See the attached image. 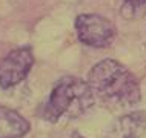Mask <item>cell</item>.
<instances>
[{
    "instance_id": "6da1fadb",
    "label": "cell",
    "mask_w": 146,
    "mask_h": 138,
    "mask_svg": "<svg viewBox=\"0 0 146 138\" xmlns=\"http://www.w3.org/2000/svg\"><path fill=\"white\" fill-rule=\"evenodd\" d=\"M96 100L109 108H131L140 101V85L135 75L112 58L96 63L88 74Z\"/></svg>"
},
{
    "instance_id": "7a4b0ae2",
    "label": "cell",
    "mask_w": 146,
    "mask_h": 138,
    "mask_svg": "<svg viewBox=\"0 0 146 138\" xmlns=\"http://www.w3.org/2000/svg\"><path fill=\"white\" fill-rule=\"evenodd\" d=\"M96 103V95L89 83L74 75L60 78L49 94V100L43 109V118L56 123L60 118L83 115Z\"/></svg>"
},
{
    "instance_id": "3957f363",
    "label": "cell",
    "mask_w": 146,
    "mask_h": 138,
    "mask_svg": "<svg viewBox=\"0 0 146 138\" xmlns=\"http://www.w3.org/2000/svg\"><path fill=\"white\" fill-rule=\"evenodd\" d=\"M76 32L83 45L108 48L115 40L117 29L111 20L98 14H80L76 18Z\"/></svg>"
},
{
    "instance_id": "277c9868",
    "label": "cell",
    "mask_w": 146,
    "mask_h": 138,
    "mask_svg": "<svg viewBox=\"0 0 146 138\" xmlns=\"http://www.w3.org/2000/svg\"><path fill=\"white\" fill-rule=\"evenodd\" d=\"M34 65L31 48H17L0 61V88L9 89L26 78Z\"/></svg>"
},
{
    "instance_id": "5b68a950",
    "label": "cell",
    "mask_w": 146,
    "mask_h": 138,
    "mask_svg": "<svg viewBox=\"0 0 146 138\" xmlns=\"http://www.w3.org/2000/svg\"><path fill=\"white\" fill-rule=\"evenodd\" d=\"M146 132V114L131 112L118 117L109 126L106 138H141Z\"/></svg>"
},
{
    "instance_id": "8992f818",
    "label": "cell",
    "mask_w": 146,
    "mask_h": 138,
    "mask_svg": "<svg viewBox=\"0 0 146 138\" xmlns=\"http://www.w3.org/2000/svg\"><path fill=\"white\" fill-rule=\"evenodd\" d=\"M31 131V126L23 115L14 109L0 106V138H22Z\"/></svg>"
},
{
    "instance_id": "52a82bcc",
    "label": "cell",
    "mask_w": 146,
    "mask_h": 138,
    "mask_svg": "<svg viewBox=\"0 0 146 138\" xmlns=\"http://www.w3.org/2000/svg\"><path fill=\"white\" fill-rule=\"evenodd\" d=\"M125 3L128 6H131V8H137V6H140V5H143V3H146V0H125Z\"/></svg>"
},
{
    "instance_id": "ba28073f",
    "label": "cell",
    "mask_w": 146,
    "mask_h": 138,
    "mask_svg": "<svg viewBox=\"0 0 146 138\" xmlns=\"http://www.w3.org/2000/svg\"><path fill=\"white\" fill-rule=\"evenodd\" d=\"M71 138H85V137H83V135H80L78 132H74V133H72V137H71Z\"/></svg>"
}]
</instances>
